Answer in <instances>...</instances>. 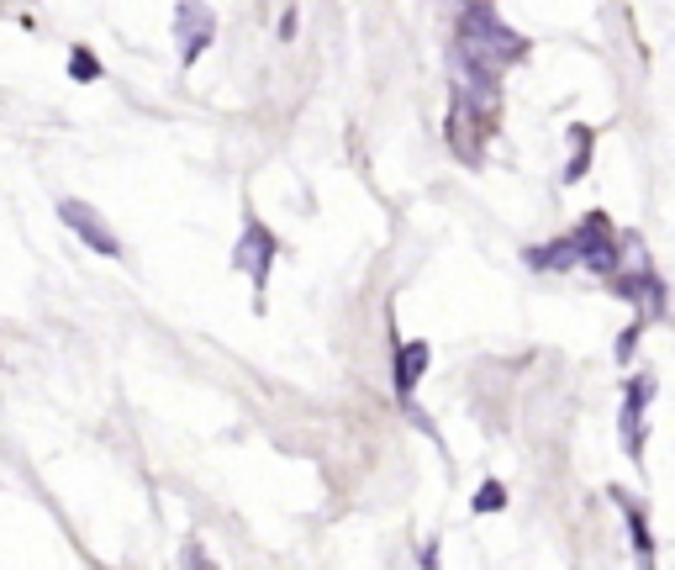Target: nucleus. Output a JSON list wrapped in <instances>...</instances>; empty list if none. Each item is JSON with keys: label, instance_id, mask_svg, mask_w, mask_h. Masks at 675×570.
<instances>
[{"label": "nucleus", "instance_id": "obj_4", "mask_svg": "<svg viewBox=\"0 0 675 570\" xmlns=\"http://www.w3.org/2000/svg\"><path fill=\"white\" fill-rule=\"evenodd\" d=\"M613 291H617L622 301H633V306H639L644 317H649V312H654V317L665 312V280L649 270L644 254H633V270H617V275H613Z\"/></svg>", "mask_w": 675, "mask_h": 570}, {"label": "nucleus", "instance_id": "obj_5", "mask_svg": "<svg viewBox=\"0 0 675 570\" xmlns=\"http://www.w3.org/2000/svg\"><path fill=\"white\" fill-rule=\"evenodd\" d=\"M275 254H280L275 233H269L265 222H248L243 239H237V270L254 280V291H265L269 286V265H275Z\"/></svg>", "mask_w": 675, "mask_h": 570}, {"label": "nucleus", "instance_id": "obj_13", "mask_svg": "<svg viewBox=\"0 0 675 570\" xmlns=\"http://www.w3.org/2000/svg\"><path fill=\"white\" fill-rule=\"evenodd\" d=\"M507 508V486L501 480H486L480 491H475V512H501Z\"/></svg>", "mask_w": 675, "mask_h": 570}, {"label": "nucleus", "instance_id": "obj_14", "mask_svg": "<svg viewBox=\"0 0 675 570\" xmlns=\"http://www.w3.org/2000/svg\"><path fill=\"white\" fill-rule=\"evenodd\" d=\"M639 333H644V323H633V328L617 338V360H633V349H639Z\"/></svg>", "mask_w": 675, "mask_h": 570}, {"label": "nucleus", "instance_id": "obj_10", "mask_svg": "<svg viewBox=\"0 0 675 570\" xmlns=\"http://www.w3.org/2000/svg\"><path fill=\"white\" fill-rule=\"evenodd\" d=\"M622 502V512H628V534H633V549H639V560H654V539H649V523H644V512L633 508L628 497H617Z\"/></svg>", "mask_w": 675, "mask_h": 570}, {"label": "nucleus", "instance_id": "obj_8", "mask_svg": "<svg viewBox=\"0 0 675 570\" xmlns=\"http://www.w3.org/2000/svg\"><path fill=\"white\" fill-rule=\"evenodd\" d=\"M428 360H433V349H428L422 338H411V344H401V349H396V396H401V402L417 391V381H422Z\"/></svg>", "mask_w": 675, "mask_h": 570}, {"label": "nucleus", "instance_id": "obj_1", "mask_svg": "<svg viewBox=\"0 0 675 570\" xmlns=\"http://www.w3.org/2000/svg\"><path fill=\"white\" fill-rule=\"evenodd\" d=\"M454 59L465 63H480V69H507V63L528 59V37H517V32L507 27L497 16V5H486V0H470L465 5V16H459V43H454Z\"/></svg>", "mask_w": 675, "mask_h": 570}, {"label": "nucleus", "instance_id": "obj_15", "mask_svg": "<svg viewBox=\"0 0 675 570\" xmlns=\"http://www.w3.org/2000/svg\"><path fill=\"white\" fill-rule=\"evenodd\" d=\"M280 37H286V43L295 37V11H286V16H280Z\"/></svg>", "mask_w": 675, "mask_h": 570}, {"label": "nucleus", "instance_id": "obj_9", "mask_svg": "<svg viewBox=\"0 0 675 570\" xmlns=\"http://www.w3.org/2000/svg\"><path fill=\"white\" fill-rule=\"evenodd\" d=\"M528 265L533 270H575V265H581V243H575V233L559 243H544V248L528 254Z\"/></svg>", "mask_w": 675, "mask_h": 570}, {"label": "nucleus", "instance_id": "obj_2", "mask_svg": "<svg viewBox=\"0 0 675 570\" xmlns=\"http://www.w3.org/2000/svg\"><path fill=\"white\" fill-rule=\"evenodd\" d=\"M575 243H581V265H586V270H596L602 280H613V275L622 270V248H617L613 222H607L602 211H591L586 222L575 228Z\"/></svg>", "mask_w": 675, "mask_h": 570}, {"label": "nucleus", "instance_id": "obj_3", "mask_svg": "<svg viewBox=\"0 0 675 570\" xmlns=\"http://www.w3.org/2000/svg\"><path fill=\"white\" fill-rule=\"evenodd\" d=\"M175 37H179V63L196 69V59H201L206 48H211V37H217V16H211L206 0H179L175 5Z\"/></svg>", "mask_w": 675, "mask_h": 570}, {"label": "nucleus", "instance_id": "obj_6", "mask_svg": "<svg viewBox=\"0 0 675 570\" xmlns=\"http://www.w3.org/2000/svg\"><path fill=\"white\" fill-rule=\"evenodd\" d=\"M59 217H63V228H69L74 239H85L95 254H106V259H117L121 254L117 233L106 228V217H101L95 207H85V201H59Z\"/></svg>", "mask_w": 675, "mask_h": 570}, {"label": "nucleus", "instance_id": "obj_7", "mask_svg": "<svg viewBox=\"0 0 675 570\" xmlns=\"http://www.w3.org/2000/svg\"><path fill=\"white\" fill-rule=\"evenodd\" d=\"M649 396H654V375H633L628 381V396H622V444L628 454L644 465V407Z\"/></svg>", "mask_w": 675, "mask_h": 570}, {"label": "nucleus", "instance_id": "obj_11", "mask_svg": "<svg viewBox=\"0 0 675 570\" xmlns=\"http://www.w3.org/2000/svg\"><path fill=\"white\" fill-rule=\"evenodd\" d=\"M570 138H575V159L565 164V181L575 185L581 175H586V164H591V132H586V127H570Z\"/></svg>", "mask_w": 675, "mask_h": 570}, {"label": "nucleus", "instance_id": "obj_12", "mask_svg": "<svg viewBox=\"0 0 675 570\" xmlns=\"http://www.w3.org/2000/svg\"><path fill=\"white\" fill-rule=\"evenodd\" d=\"M69 74H74L80 85H90V80H101V59L85 54V48H74V54H69Z\"/></svg>", "mask_w": 675, "mask_h": 570}]
</instances>
